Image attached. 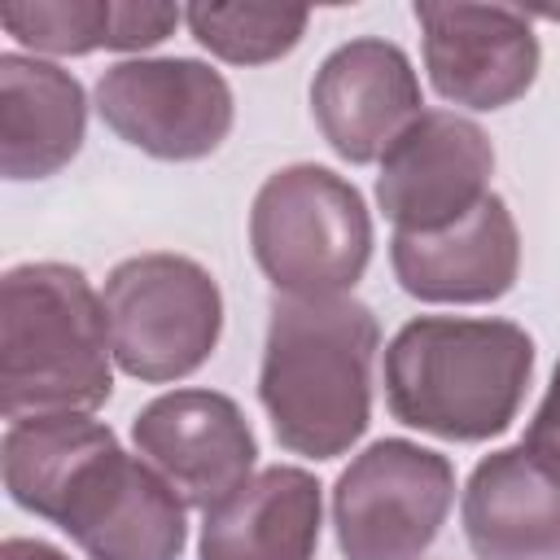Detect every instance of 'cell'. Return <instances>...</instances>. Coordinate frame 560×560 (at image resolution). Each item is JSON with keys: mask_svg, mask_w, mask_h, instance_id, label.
Listing matches in <instances>:
<instances>
[{"mask_svg": "<svg viewBox=\"0 0 560 560\" xmlns=\"http://www.w3.org/2000/svg\"><path fill=\"white\" fill-rule=\"evenodd\" d=\"M136 455H144L188 508H214L254 477L258 438L219 389H166L131 416Z\"/></svg>", "mask_w": 560, "mask_h": 560, "instance_id": "8fae6325", "label": "cell"}, {"mask_svg": "<svg viewBox=\"0 0 560 560\" xmlns=\"http://www.w3.org/2000/svg\"><path fill=\"white\" fill-rule=\"evenodd\" d=\"M411 13L420 22L429 83L442 101L468 109H503L534 88L542 48L525 9L420 0Z\"/></svg>", "mask_w": 560, "mask_h": 560, "instance_id": "30bf717a", "label": "cell"}, {"mask_svg": "<svg viewBox=\"0 0 560 560\" xmlns=\"http://www.w3.org/2000/svg\"><path fill=\"white\" fill-rule=\"evenodd\" d=\"M249 249L258 271L284 298L350 293L372 262L368 201L332 166H280L254 192Z\"/></svg>", "mask_w": 560, "mask_h": 560, "instance_id": "5b68a950", "label": "cell"}, {"mask_svg": "<svg viewBox=\"0 0 560 560\" xmlns=\"http://www.w3.org/2000/svg\"><path fill=\"white\" fill-rule=\"evenodd\" d=\"M101 302L109 315L114 363L144 385L192 376L223 337L219 280L188 254L153 249L122 258L105 276Z\"/></svg>", "mask_w": 560, "mask_h": 560, "instance_id": "8992f818", "label": "cell"}, {"mask_svg": "<svg viewBox=\"0 0 560 560\" xmlns=\"http://www.w3.org/2000/svg\"><path fill=\"white\" fill-rule=\"evenodd\" d=\"M311 13L284 4H188V35L228 66H267L289 57L306 35Z\"/></svg>", "mask_w": 560, "mask_h": 560, "instance_id": "ac0fdd59", "label": "cell"}, {"mask_svg": "<svg viewBox=\"0 0 560 560\" xmlns=\"http://www.w3.org/2000/svg\"><path fill=\"white\" fill-rule=\"evenodd\" d=\"M420 105L424 96L411 57L381 35L337 44L311 79V118L328 149L350 166L381 162L385 149L424 114Z\"/></svg>", "mask_w": 560, "mask_h": 560, "instance_id": "7c38bea8", "label": "cell"}, {"mask_svg": "<svg viewBox=\"0 0 560 560\" xmlns=\"http://www.w3.org/2000/svg\"><path fill=\"white\" fill-rule=\"evenodd\" d=\"M114 394L109 315L70 262H18L0 280V411L92 416Z\"/></svg>", "mask_w": 560, "mask_h": 560, "instance_id": "277c9868", "label": "cell"}, {"mask_svg": "<svg viewBox=\"0 0 560 560\" xmlns=\"http://www.w3.org/2000/svg\"><path fill=\"white\" fill-rule=\"evenodd\" d=\"M4 31L35 57H88L127 52V4L122 0H26L0 9Z\"/></svg>", "mask_w": 560, "mask_h": 560, "instance_id": "e0dca14e", "label": "cell"}, {"mask_svg": "<svg viewBox=\"0 0 560 560\" xmlns=\"http://www.w3.org/2000/svg\"><path fill=\"white\" fill-rule=\"evenodd\" d=\"M376 350L381 324L354 293H276L258 368V402L289 455L337 459L368 433Z\"/></svg>", "mask_w": 560, "mask_h": 560, "instance_id": "7a4b0ae2", "label": "cell"}, {"mask_svg": "<svg viewBox=\"0 0 560 560\" xmlns=\"http://www.w3.org/2000/svg\"><path fill=\"white\" fill-rule=\"evenodd\" d=\"M389 267L407 298L481 306L512 293L521 276V228L499 192L442 232H394Z\"/></svg>", "mask_w": 560, "mask_h": 560, "instance_id": "4fadbf2b", "label": "cell"}, {"mask_svg": "<svg viewBox=\"0 0 560 560\" xmlns=\"http://www.w3.org/2000/svg\"><path fill=\"white\" fill-rule=\"evenodd\" d=\"M88 136V92L57 61L0 52V171L13 184L70 166Z\"/></svg>", "mask_w": 560, "mask_h": 560, "instance_id": "2e32d148", "label": "cell"}, {"mask_svg": "<svg viewBox=\"0 0 560 560\" xmlns=\"http://www.w3.org/2000/svg\"><path fill=\"white\" fill-rule=\"evenodd\" d=\"M9 499L57 525L88 560H179L184 499L92 416H26L0 438Z\"/></svg>", "mask_w": 560, "mask_h": 560, "instance_id": "6da1fadb", "label": "cell"}, {"mask_svg": "<svg viewBox=\"0 0 560 560\" xmlns=\"http://www.w3.org/2000/svg\"><path fill=\"white\" fill-rule=\"evenodd\" d=\"M529 376L534 337L512 319L416 315L385 346L389 416L442 442L508 433Z\"/></svg>", "mask_w": 560, "mask_h": 560, "instance_id": "3957f363", "label": "cell"}, {"mask_svg": "<svg viewBox=\"0 0 560 560\" xmlns=\"http://www.w3.org/2000/svg\"><path fill=\"white\" fill-rule=\"evenodd\" d=\"M101 122L158 162L210 158L236 118L228 79L197 57H122L96 79Z\"/></svg>", "mask_w": 560, "mask_h": 560, "instance_id": "ba28073f", "label": "cell"}, {"mask_svg": "<svg viewBox=\"0 0 560 560\" xmlns=\"http://www.w3.org/2000/svg\"><path fill=\"white\" fill-rule=\"evenodd\" d=\"M521 442L560 464V363L551 368V385H547V394H542V402H538V411H534V420H529Z\"/></svg>", "mask_w": 560, "mask_h": 560, "instance_id": "d6986e66", "label": "cell"}, {"mask_svg": "<svg viewBox=\"0 0 560 560\" xmlns=\"http://www.w3.org/2000/svg\"><path fill=\"white\" fill-rule=\"evenodd\" d=\"M455 503V468L411 438L363 446L332 481V529L346 560H420Z\"/></svg>", "mask_w": 560, "mask_h": 560, "instance_id": "52a82bcc", "label": "cell"}, {"mask_svg": "<svg viewBox=\"0 0 560 560\" xmlns=\"http://www.w3.org/2000/svg\"><path fill=\"white\" fill-rule=\"evenodd\" d=\"M298 464L258 468L228 499L201 512L197 560H315L324 499Z\"/></svg>", "mask_w": 560, "mask_h": 560, "instance_id": "9a60e30c", "label": "cell"}, {"mask_svg": "<svg viewBox=\"0 0 560 560\" xmlns=\"http://www.w3.org/2000/svg\"><path fill=\"white\" fill-rule=\"evenodd\" d=\"M0 560H70L61 547L44 542V538H26V534H9L0 542Z\"/></svg>", "mask_w": 560, "mask_h": 560, "instance_id": "ffe728a7", "label": "cell"}, {"mask_svg": "<svg viewBox=\"0 0 560 560\" xmlns=\"http://www.w3.org/2000/svg\"><path fill=\"white\" fill-rule=\"evenodd\" d=\"M459 521L477 560H560V464L525 442L481 455Z\"/></svg>", "mask_w": 560, "mask_h": 560, "instance_id": "5bb4252c", "label": "cell"}, {"mask_svg": "<svg viewBox=\"0 0 560 560\" xmlns=\"http://www.w3.org/2000/svg\"><path fill=\"white\" fill-rule=\"evenodd\" d=\"M490 136L455 109H424L385 149L376 206L394 232H442L490 197Z\"/></svg>", "mask_w": 560, "mask_h": 560, "instance_id": "9c48e42d", "label": "cell"}]
</instances>
